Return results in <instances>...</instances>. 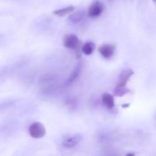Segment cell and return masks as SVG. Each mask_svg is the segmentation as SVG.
Masks as SVG:
<instances>
[{"instance_id": "cell-13", "label": "cell", "mask_w": 156, "mask_h": 156, "mask_svg": "<svg viewBox=\"0 0 156 156\" xmlns=\"http://www.w3.org/2000/svg\"><path fill=\"white\" fill-rule=\"evenodd\" d=\"M94 49H95V44L91 42V41H88V42H86L85 44L82 45V52L85 55L89 56V55L92 54Z\"/></svg>"}, {"instance_id": "cell-15", "label": "cell", "mask_w": 156, "mask_h": 156, "mask_svg": "<svg viewBox=\"0 0 156 156\" xmlns=\"http://www.w3.org/2000/svg\"><path fill=\"white\" fill-rule=\"evenodd\" d=\"M128 91H129V89L126 88V86H122V85H117V86L114 88L113 93L117 97H123Z\"/></svg>"}, {"instance_id": "cell-1", "label": "cell", "mask_w": 156, "mask_h": 156, "mask_svg": "<svg viewBox=\"0 0 156 156\" xmlns=\"http://www.w3.org/2000/svg\"><path fill=\"white\" fill-rule=\"evenodd\" d=\"M16 124L12 120H5L0 123V138H8L15 131Z\"/></svg>"}, {"instance_id": "cell-5", "label": "cell", "mask_w": 156, "mask_h": 156, "mask_svg": "<svg viewBox=\"0 0 156 156\" xmlns=\"http://www.w3.org/2000/svg\"><path fill=\"white\" fill-rule=\"evenodd\" d=\"M104 11L103 5L99 1H94L92 4L90 5L88 10V16L89 18H94L100 16Z\"/></svg>"}, {"instance_id": "cell-9", "label": "cell", "mask_w": 156, "mask_h": 156, "mask_svg": "<svg viewBox=\"0 0 156 156\" xmlns=\"http://www.w3.org/2000/svg\"><path fill=\"white\" fill-rule=\"evenodd\" d=\"M17 103V100L15 98H2L0 99V114L6 112L7 111L13 108Z\"/></svg>"}, {"instance_id": "cell-18", "label": "cell", "mask_w": 156, "mask_h": 156, "mask_svg": "<svg viewBox=\"0 0 156 156\" xmlns=\"http://www.w3.org/2000/svg\"><path fill=\"white\" fill-rule=\"evenodd\" d=\"M153 2H155V3H156V0H153Z\"/></svg>"}, {"instance_id": "cell-16", "label": "cell", "mask_w": 156, "mask_h": 156, "mask_svg": "<svg viewBox=\"0 0 156 156\" xmlns=\"http://www.w3.org/2000/svg\"><path fill=\"white\" fill-rule=\"evenodd\" d=\"M129 104H128V105H127V104H126V105H123V108H124V107H129Z\"/></svg>"}, {"instance_id": "cell-10", "label": "cell", "mask_w": 156, "mask_h": 156, "mask_svg": "<svg viewBox=\"0 0 156 156\" xmlns=\"http://www.w3.org/2000/svg\"><path fill=\"white\" fill-rule=\"evenodd\" d=\"M81 69H82V63L77 64V66L75 67L74 69H73V71H72V73H70L68 79H67L66 82V85H69L73 84V82L78 79V77H79V74H80L81 73Z\"/></svg>"}, {"instance_id": "cell-11", "label": "cell", "mask_w": 156, "mask_h": 156, "mask_svg": "<svg viewBox=\"0 0 156 156\" xmlns=\"http://www.w3.org/2000/svg\"><path fill=\"white\" fill-rule=\"evenodd\" d=\"M101 101L103 105L108 109H113L115 106L114 96L111 95L109 93H104L101 96Z\"/></svg>"}, {"instance_id": "cell-14", "label": "cell", "mask_w": 156, "mask_h": 156, "mask_svg": "<svg viewBox=\"0 0 156 156\" xmlns=\"http://www.w3.org/2000/svg\"><path fill=\"white\" fill-rule=\"evenodd\" d=\"M74 9H75L74 6L70 5V6H68V7L63 8V9H57V10H56L53 12V14H54V15H56V16L63 17V16H65V15L72 13V12L74 11Z\"/></svg>"}, {"instance_id": "cell-6", "label": "cell", "mask_w": 156, "mask_h": 156, "mask_svg": "<svg viewBox=\"0 0 156 156\" xmlns=\"http://www.w3.org/2000/svg\"><path fill=\"white\" fill-rule=\"evenodd\" d=\"M20 65H21L20 62H17L12 66H4L0 67V83L2 82L10 73L18 69Z\"/></svg>"}, {"instance_id": "cell-7", "label": "cell", "mask_w": 156, "mask_h": 156, "mask_svg": "<svg viewBox=\"0 0 156 156\" xmlns=\"http://www.w3.org/2000/svg\"><path fill=\"white\" fill-rule=\"evenodd\" d=\"M82 140V135L80 133H76L75 135L72 136L68 137L62 143V145L65 148L67 149H72L74 148L75 146H77L78 144L80 143V142Z\"/></svg>"}, {"instance_id": "cell-17", "label": "cell", "mask_w": 156, "mask_h": 156, "mask_svg": "<svg viewBox=\"0 0 156 156\" xmlns=\"http://www.w3.org/2000/svg\"><path fill=\"white\" fill-rule=\"evenodd\" d=\"M126 155H134V153H130V154H127Z\"/></svg>"}, {"instance_id": "cell-4", "label": "cell", "mask_w": 156, "mask_h": 156, "mask_svg": "<svg viewBox=\"0 0 156 156\" xmlns=\"http://www.w3.org/2000/svg\"><path fill=\"white\" fill-rule=\"evenodd\" d=\"M115 49L116 47L114 44H106L101 46L98 50L99 53H100L105 59H109L114 56Z\"/></svg>"}, {"instance_id": "cell-2", "label": "cell", "mask_w": 156, "mask_h": 156, "mask_svg": "<svg viewBox=\"0 0 156 156\" xmlns=\"http://www.w3.org/2000/svg\"><path fill=\"white\" fill-rule=\"evenodd\" d=\"M28 133L32 138L41 139L45 136L46 129L43 123L40 122H34L29 126Z\"/></svg>"}, {"instance_id": "cell-3", "label": "cell", "mask_w": 156, "mask_h": 156, "mask_svg": "<svg viewBox=\"0 0 156 156\" xmlns=\"http://www.w3.org/2000/svg\"><path fill=\"white\" fill-rule=\"evenodd\" d=\"M80 44L79 37L76 34L66 35L64 38L63 45L66 48L70 50H78Z\"/></svg>"}, {"instance_id": "cell-8", "label": "cell", "mask_w": 156, "mask_h": 156, "mask_svg": "<svg viewBox=\"0 0 156 156\" xmlns=\"http://www.w3.org/2000/svg\"><path fill=\"white\" fill-rule=\"evenodd\" d=\"M133 70L129 68H126L123 69L119 75V82L117 85H122V86H126L127 82L130 79L131 76H133Z\"/></svg>"}, {"instance_id": "cell-12", "label": "cell", "mask_w": 156, "mask_h": 156, "mask_svg": "<svg viewBox=\"0 0 156 156\" xmlns=\"http://www.w3.org/2000/svg\"><path fill=\"white\" fill-rule=\"evenodd\" d=\"M85 12L81 11V12H76V13L70 15L69 17V21L71 23H73V24H78V23H80L81 21H83V19L85 18Z\"/></svg>"}]
</instances>
